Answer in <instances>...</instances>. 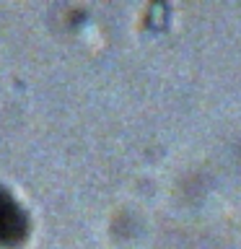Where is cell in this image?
<instances>
[{"label": "cell", "mask_w": 241, "mask_h": 249, "mask_svg": "<svg viewBox=\"0 0 241 249\" xmlns=\"http://www.w3.org/2000/svg\"><path fill=\"white\" fill-rule=\"evenodd\" d=\"M26 233V218L16 200L0 187V247L18 244Z\"/></svg>", "instance_id": "cell-1"}]
</instances>
